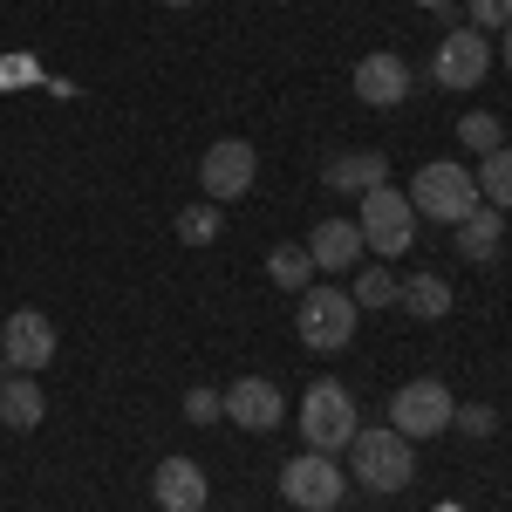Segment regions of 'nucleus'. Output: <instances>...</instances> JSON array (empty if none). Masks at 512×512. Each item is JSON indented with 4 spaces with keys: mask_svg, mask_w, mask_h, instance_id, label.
<instances>
[{
    "mask_svg": "<svg viewBox=\"0 0 512 512\" xmlns=\"http://www.w3.org/2000/svg\"><path fill=\"white\" fill-rule=\"evenodd\" d=\"M280 383H267V376H239L233 390H226V417H233L239 431H280Z\"/></svg>",
    "mask_w": 512,
    "mask_h": 512,
    "instance_id": "12",
    "label": "nucleus"
},
{
    "mask_svg": "<svg viewBox=\"0 0 512 512\" xmlns=\"http://www.w3.org/2000/svg\"><path fill=\"white\" fill-rule=\"evenodd\" d=\"M506 69H512V28H506Z\"/></svg>",
    "mask_w": 512,
    "mask_h": 512,
    "instance_id": "27",
    "label": "nucleus"
},
{
    "mask_svg": "<svg viewBox=\"0 0 512 512\" xmlns=\"http://www.w3.org/2000/svg\"><path fill=\"white\" fill-rule=\"evenodd\" d=\"M342 492H349V472H342L328 451H301V458L280 465V499L294 512H335Z\"/></svg>",
    "mask_w": 512,
    "mask_h": 512,
    "instance_id": "4",
    "label": "nucleus"
},
{
    "mask_svg": "<svg viewBox=\"0 0 512 512\" xmlns=\"http://www.w3.org/2000/svg\"><path fill=\"white\" fill-rule=\"evenodd\" d=\"M308 260H315V274H349L355 260H362V233H355V219H321L315 233H308Z\"/></svg>",
    "mask_w": 512,
    "mask_h": 512,
    "instance_id": "13",
    "label": "nucleus"
},
{
    "mask_svg": "<svg viewBox=\"0 0 512 512\" xmlns=\"http://www.w3.org/2000/svg\"><path fill=\"white\" fill-rule=\"evenodd\" d=\"M355 96H362L369 110H396V103L410 96V62L390 55V48L362 55V62H355Z\"/></svg>",
    "mask_w": 512,
    "mask_h": 512,
    "instance_id": "11",
    "label": "nucleus"
},
{
    "mask_svg": "<svg viewBox=\"0 0 512 512\" xmlns=\"http://www.w3.org/2000/svg\"><path fill=\"white\" fill-rule=\"evenodd\" d=\"M219 226H226L219 205H185V212H178V239H185V246H212Z\"/></svg>",
    "mask_w": 512,
    "mask_h": 512,
    "instance_id": "22",
    "label": "nucleus"
},
{
    "mask_svg": "<svg viewBox=\"0 0 512 512\" xmlns=\"http://www.w3.org/2000/svg\"><path fill=\"white\" fill-rule=\"evenodd\" d=\"M151 492H158L164 512H205V472H198L192 458H164Z\"/></svg>",
    "mask_w": 512,
    "mask_h": 512,
    "instance_id": "14",
    "label": "nucleus"
},
{
    "mask_svg": "<svg viewBox=\"0 0 512 512\" xmlns=\"http://www.w3.org/2000/svg\"><path fill=\"white\" fill-rule=\"evenodd\" d=\"M164 7H192V0H164Z\"/></svg>",
    "mask_w": 512,
    "mask_h": 512,
    "instance_id": "29",
    "label": "nucleus"
},
{
    "mask_svg": "<svg viewBox=\"0 0 512 512\" xmlns=\"http://www.w3.org/2000/svg\"><path fill=\"white\" fill-rule=\"evenodd\" d=\"M219 410H226V396H219V390H192V396H185V417H192V424H219Z\"/></svg>",
    "mask_w": 512,
    "mask_h": 512,
    "instance_id": "26",
    "label": "nucleus"
},
{
    "mask_svg": "<svg viewBox=\"0 0 512 512\" xmlns=\"http://www.w3.org/2000/svg\"><path fill=\"white\" fill-rule=\"evenodd\" d=\"M410 212L417 219H437V226H458L465 212H478L485 198H478V178L465 171V164H424L417 178H410Z\"/></svg>",
    "mask_w": 512,
    "mask_h": 512,
    "instance_id": "3",
    "label": "nucleus"
},
{
    "mask_svg": "<svg viewBox=\"0 0 512 512\" xmlns=\"http://www.w3.org/2000/svg\"><path fill=\"white\" fill-rule=\"evenodd\" d=\"M451 431H465V437H492V431H499V417H492L485 403H458V410H451Z\"/></svg>",
    "mask_w": 512,
    "mask_h": 512,
    "instance_id": "24",
    "label": "nucleus"
},
{
    "mask_svg": "<svg viewBox=\"0 0 512 512\" xmlns=\"http://www.w3.org/2000/svg\"><path fill=\"white\" fill-rule=\"evenodd\" d=\"M349 478L355 485H369V492H403L410 478H417V451H410V437L390 431V424H362L349 437Z\"/></svg>",
    "mask_w": 512,
    "mask_h": 512,
    "instance_id": "1",
    "label": "nucleus"
},
{
    "mask_svg": "<svg viewBox=\"0 0 512 512\" xmlns=\"http://www.w3.org/2000/svg\"><path fill=\"white\" fill-rule=\"evenodd\" d=\"M478 198H485L492 212H512V151L506 144L478 158Z\"/></svg>",
    "mask_w": 512,
    "mask_h": 512,
    "instance_id": "19",
    "label": "nucleus"
},
{
    "mask_svg": "<svg viewBox=\"0 0 512 512\" xmlns=\"http://www.w3.org/2000/svg\"><path fill=\"white\" fill-rule=\"evenodd\" d=\"M485 69H492V35H478V28H451V35L437 41V55H431L437 89H478Z\"/></svg>",
    "mask_w": 512,
    "mask_h": 512,
    "instance_id": "8",
    "label": "nucleus"
},
{
    "mask_svg": "<svg viewBox=\"0 0 512 512\" xmlns=\"http://www.w3.org/2000/svg\"><path fill=\"white\" fill-rule=\"evenodd\" d=\"M355 294H342V287H301V308H294V335L308 342L315 355H335V349H349L355 342Z\"/></svg>",
    "mask_w": 512,
    "mask_h": 512,
    "instance_id": "2",
    "label": "nucleus"
},
{
    "mask_svg": "<svg viewBox=\"0 0 512 512\" xmlns=\"http://www.w3.org/2000/svg\"><path fill=\"white\" fill-rule=\"evenodd\" d=\"M451 390L437 383V376H417V383H403V390L390 396V431H403L410 444L417 437H437V431H451Z\"/></svg>",
    "mask_w": 512,
    "mask_h": 512,
    "instance_id": "7",
    "label": "nucleus"
},
{
    "mask_svg": "<svg viewBox=\"0 0 512 512\" xmlns=\"http://www.w3.org/2000/svg\"><path fill=\"white\" fill-rule=\"evenodd\" d=\"M362 431L355 424V396L342 383H315V390L301 396V437H308V451H349V437Z\"/></svg>",
    "mask_w": 512,
    "mask_h": 512,
    "instance_id": "6",
    "label": "nucleus"
},
{
    "mask_svg": "<svg viewBox=\"0 0 512 512\" xmlns=\"http://www.w3.org/2000/svg\"><path fill=\"white\" fill-rule=\"evenodd\" d=\"M396 294H403V280L390 274V260L362 267V280H355V308H396Z\"/></svg>",
    "mask_w": 512,
    "mask_h": 512,
    "instance_id": "21",
    "label": "nucleus"
},
{
    "mask_svg": "<svg viewBox=\"0 0 512 512\" xmlns=\"http://www.w3.org/2000/svg\"><path fill=\"white\" fill-rule=\"evenodd\" d=\"M458 137H465V144H472L478 158H485V151H499V144H506V130H499V117H485V110H472V117L458 123Z\"/></svg>",
    "mask_w": 512,
    "mask_h": 512,
    "instance_id": "23",
    "label": "nucleus"
},
{
    "mask_svg": "<svg viewBox=\"0 0 512 512\" xmlns=\"http://www.w3.org/2000/svg\"><path fill=\"white\" fill-rule=\"evenodd\" d=\"M267 274H274V287L301 294V287H315V260H308V246H274L267 253Z\"/></svg>",
    "mask_w": 512,
    "mask_h": 512,
    "instance_id": "20",
    "label": "nucleus"
},
{
    "mask_svg": "<svg viewBox=\"0 0 512 512\" xmlns=\"http://www.w3.org/2000/svg\"><path fill=\"white\" fill-rule=\"evenodd\" d=\"M472 28L478 35H492V28L506 35L512 28V0H472Z\"/></svg>",
    "mask_w": 512,
    "mask_h": 512,
    "instance_id": "25",
    "label": "nucleus"
},
{
    "mask_svg": "<svg viewBox=\"0 0 512 512\" xmlns=\"http://www.w3.org/2000/svg\"><path fill=\"white\" fill-rule=\"evenodd\" d=\"M417 7H451V0H417Z\"/></svg>",
    "mask_w": 512,
    "mask_h": 512,
    "instance_id": "28",
    "label": "nucleus"
},
{
    "mask_svg": "<svg viewBox=\"0 0 512 512\" xmlns=\"http://www.w3.org/2000/svg\"><path fill=\"white\" fill-rule=\"evenodd\" d=\"M328 185L335 192H376V185H390V158L383 151H342V158H328Z\"/></svg>",
    "mask_w": 512,
    "mask_h": 512,
    "instance_id": "16",
    "label": "nucleus"
},
{
    "mask_svg": "<svg viewBox=\"0 0 512 512\" xmlns=\"http://www.w3.org/2000/svg\"><path fill=\"white\" fill-rule=\"evenodd\" d=\"M451 233H458V253H465L472 267H492V260H499V246H506V212L478 205V212H465Z\"/></svg>",
    "mask_w": 512,
    "mask_h": 512,
    "instance_id": "15",
    "label": "nucleus"
},
{
    "mask_svg": "<svg viewBox=\"0 0 512 512\" xmlns=\"http://www.w3.org/2000/svg\"><path fill=\"white\" fill-rule=\"evenodd\" d=\"M396 308H403V315H417V321L451 315V280H437V274H410V280H403V294H396Z\"/></svg>",
    "mask_w": 512,
    "mask_h": 512,
    "instance_id": "18",
    "label": "nucleus"
},
{
    "mask_svg": "<svg viewBox=\"0 0 512 512\" xmlns=\"http://www.w3.org/2000/svg\"><path fill=\"white\" fill-rule=\"evenodd\" d=\"M253 171H260L253 144H246V137H219V144L198 158V185H205V198H212V205H226V198H246V192H253Z\"/></svg>",
    "mask_w": 512,
    "mask_h": 512,
    "instance_id": "10",
    "label": "nucleus"
},
{
    "mask_svg": "<svg viewBox=\"0 0 512 512\" xmlns=\"http://www.w3.org/2000/svg\"><path fill=\"white\" fill-rule=\"evenodd\" d=\"M355 233H362V246H369V253L396 260V253H410V239H417V212H410V198H403V192L376 185V192H362Z\"/></svg>",
    "mask_w": 512,
    "mask_h": 512,
    "instance_id": "5",
    "label": "nucleus"
},
{
    "mask_svg": "<svg viewBox=\"0 0 512 512\" xmlns=\"http://www.w3.org/2000/svg\"><path fill=\"white\" fill-rule=\"evenodd\" d=\"M0 362L14 369V376H35L55 362V321L41 315V308H14L7 328H0Z\"/></svg>",
    "mask_w": 512,
    "mask_h": 512,
    "instance_id": "9",
    "label": "nucleus"
},
{
    "mask_svg": "<svg viewBox=\"0 0 512 512\" xmlns=\"http://www.w3.org/2000/svg\"><path fill=\"white\" fill-rule=\"evenodd\" d=\"M41 410H48V396H41L35 376H7V383H0V424H7V431H35Z\"/></svg>",
    "mask_w": 512,
    "mask_h": 512,
    "instance_id": "17",
    "label": "nucleus"
}]
</instances>
